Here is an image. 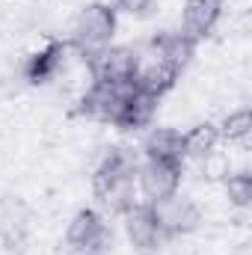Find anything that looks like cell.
<instances>
[{"label":"cell","mask_w":252,"mask_h":255,"mask_svg":"<svg viewBox=\"0 0 252 255\" xmlns=\"http://www.w3.org/2000/svg\"><path fill=\"white\" fill-rule=\"evenodd\" d=\"M136 160L133 154H127L125 148H113L104 163L95 172V196L101 199V205H107L110 211H122L133 205V193H136Z\"/></svg>","instance_id":"cell-1"},{"label":"cell","mask_w":252,"mask_h":255,"mask_svg":"<svg viewBox=\"0 0 252 255\" xmlns=\"http://www.w3.org/2000/svg\"><path fill=\"white\" fill-rule=\"evenodd\" d=\"M113 30H116V15H113V9L104 6V3H92V6H86V9L77 15V21H74V45L80 48V54L95 57V54H101V51L110 45Z\"/></svg>","instance_id":"cell-2"},{"label":"cell","mask_w":252,"mask_h":255,"mask_svg":"<svg viewBox=\"0 0 252 255\" xmlns=\"http://www.w3.org/2000/svg\"><path fill=\"white\" fill-rule=\"evenodd\" d=\"M148 208L154 214V223H157L160 235H184V232H193L199 226V208L187 196L172 193L166 199L151 202Z\"/></svg>","instance_id":"cell-3"},{"label":"cell","mask_w":252,"mask_h":255,"mask_svg":"<svg viewBox=\"0 0 252 255\" xmlns=\"http://www.w3.org/2000/svg\"><path fill=\"white\" fill-rule=\"evenodd\" d=\"M139 63V51L119 45V48H104L101 54L92 57V74L98 83H133Z\"/></svg>","instance_id":"cell-4"},{"label":"cell","mask_w":252,"mask_h":255,"mask_svg":"<svg viewBox=\"0 0 252 255\" xmlns=\"http://www.w3.org/2000/svg\"><path fill=\"white\" fill-rule=\"evenodd\" d=\"M130 86L133 83H122L119 86V83H98L95 80V86L80 101V113H86L92 119H101V122H116V116H119V110L125 104Z\"/></svg>","instance_id":"cell-5"},{"label":"cell","mask_w":252,"mask_h":255,"mask_svg":"<svg viewBox=\"0 0 252 255\" xmlns=\"http://www.w3.org/2000/svg\"><path fill=\"white\" fill-rule=\"evenodd\" d=\"M65 241L80 250V253H101L107 244H110V232L104 226V220L95 214V211H77L74 220L68 223V232H65Z\"/></svg>","instance_id":"cell-6"},{"label":"cell","mask_w":252,"mask_h":255,"mask_svg":"<svg viewBox=\"0 0 252 255\" xmlns=\"http://www.w3.org/2000/svg\"><path fill=\"white\" fill-rule=\"evenodd\" d=\"M139 190L148 196V202L166 199L178 193L181 184V163H163V160H145V166L136 169Z\"/></svg>","instance_id":"cell-7"},{"label":"cell","mask_w":252,"mask_h":255,"mask_svg":"<svg viewBox=\"0 0 252 255\" xmlns=\"http://www.w3.org/2000/svg\"><path fill=\"white\" fill-rule=\"evenodd\" d=\"M175 77H178V71H175L172 65L163 63L151 48H148V54H139L136 74H133V86H136V89H142V92L160 98L166 89H172Z\"/></svg>","instance_id":"cell-8"},{"label":"cell","mask_w":252,"mask_h":255,"mask_svg":"<svg viewBox=\"0 0 252 255\" xmlns=\"http://www.w3.org/2000/svg\"><path fill=\"white\" fill-rule=\"evenodd\" d=\"M223 15V0H187L184 3V15H181V24H184V36L187 39H205L214 24L220 21Z\"/></svg>","instance_id":"cell-9"},{"label":"cell","mask_w":252,"mask_h":255,"mask_svg":"<svg viewBox=\"0 0 252 255\" xmlns=\"http://www.w3.org/2000/svg\"><path fill=\"white\" fill-rule=\"evenodd\" d=\"M125 229H127V238H130V244L136 247V250H154L157 247V241H160V229H157V223H154V214H151V208L148 205H130L125 211Z\"/></svg>","instance_id":"cell-10"},{"label":"cell","mask_w":252,"mask_h":255,"mask_svg":"<svg viewBox=\"0 0 252 255\" xmlns=\"http://www.w3.org/2000/svg\"><path fill=\"white\" fill-rule=\"evenodd\" d=\"M148 160H163V163H181L184 160V136L175 128H154L145 136L142 145Z\"/></svg>","instance_id":"cell-11"},{"label":"cell","mask_w":252,"mask_h":255,"mask_svg":"<svg viewBox=\"0 0 252 255\" xmlns=\"http://www.w3.org/2000/svg\"><path fill=\"white\" fill-rule=\"evenodd\" d=\"M154 110H157V98L148 95V92H142V89H136V86H130V92H127L125 104H122V110H119V116H116L113 125L125 128V130L142 128V125L151 122Z\"/></svg>","instance_id":"cell-12"},{"label":"cell","mask_w":252,"mask_h":255,"mask_svg":"<svg viewBox=\"0 0 252 255\" xmlns=\"http://www.w3.org/2000/svg\"><path fill=\"white\" fill-rule=\"evenodd\" d=\"M151 51H154L166 65H172L175 71H181V68L193 60L196 42L187 39L184 33H163V36H157V39L151 42Z\"/></svg>","instance_id":"cell-13"},{"label":"cell","mask_w":252,"mask_h":255,"mask_svg":"<svg viewBox=\"0 0 252 255\" xmlns=\"http://www.w3.org/2000/svg\"><path fill=\"white\" fill-rule=\"evenodd\" d=\"M217 142H220V128L211 125V122H202L190 133H184V157H199L202 160L211 151H217Z\"/></svg>","instance_id":"cell-14"},{"label":"cell","mask_w":252,"mask_h":255,"mask_svg":"<svg viewBox=\"0 0 252 255\" xmlns=\"http://www.w3.org/2000/svg\"><path fill=\"white\" fill-rule=\"evenodd\" d=\"M24 229H27V214H24V208H21L18 202H12V199L0 202V235H3L6 241H21Z\"/></svg>","instance_id":"cell-15"},{"label":"cell","mask_w":252,"mask_h":255,"mask_svg":"<svg viewBox=\"0 0 252 255\" xmlns=\"http://www.w3.org/2000/svg\"><path fill=\"white\" fill-rule=\"evenodd\" d=\"M63 57H65V48H60V45H54V48L36 54V60L30 63V68H27L30 80H45V77L57 74V68L63 65Z\"/></svg>","instance_id":"cell-16"},{"label":"cell","mask_w":252,"mask_h":255,"mask_svg":"<svg viewBox=\"0 0 252 255\" xmlns=\"http://www.w3.org/2000/svg\"><path fill=\"white\" fill-rule=\"evenodd\" d=\"M226 196L235 208H247L252 202V175L250 172H235L226 178Z\"/></svg>","instance_id":"cell-17"},{"label":"cell","mask_w":252,"mask_h":255,"mask_svg":"<svg viewBox=\"0 0 252 255\" xmlns=\"http://www.w3.org/2000/svg\"><path fill=\"white\" fill-rule=\"evenodd\" d=\"M250 133H252V113L250 110L229 113L226 122H223V130H220V136H226V139H232V142H241V139H247Z\"/></svg>","instance_id":"cell-18"},{"label":"cell","mask_w":252,"mask_h":255,"mask_svg":"<svg viewBox=\"0 0 252 255\" xmlns=\"http://www.w3.org/2000/svg\"><path fill=\"white\" fill-rule=\"evenodd\" d=\"M148 3H151V0H116V6H119V9H125V12H130V15L145 12V9H148Z\"/></svg>","instance_id":"cell-19"}]
</instances>
